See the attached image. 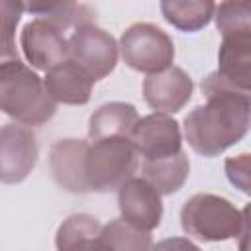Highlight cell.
Listing matches in <instances>:
<instances>
[{"label":"cell","instance_id":"20","mask_svg":"<svg viewBox=\"0 0 251 251\" xmlns=\"http://www.w3.org/2000/svg\"><path fill=\"white\" fill-rule=\"evenodd\" d=\"M100 249H131V251H145L153 247L151 231L139 229L133 224L126 222L124 218L112 220L110 224L102 226L100 231Z\"/></svg>","mask_w":251,"mask_h":251},{"label":"cell","instance_id":"12","mask_svg":"<svg viewBox=\"0 0 251 251\" xmlns=\"http://www.w3.org/2000/svg\"><path fill=\"white\" fill-rule=\"evenodd\" d=\"M194 82L184 69L171 65L161 73H153L143 80V98L155 110L163 114L180 112L192 98Z\"/></svg>","mask_w":251,"mask_h":251},{"label":"cell","instance_id":"4","mask_svg":"<svg viewBox=\"0 0 251 251\" xmlns=\"http://www.w3.org/2000/svg\"><path fill=\"white\" fill-rule=\"evenodd\" d=\"M90 141L86 155V178L90 190H118L139 167V153L131 137H104Z\"/></svg>","mask_w":251,"mask_h":251},{"label":"cell","instance_id":"5","mask_svg":"<svg viewBox=\"0 0 251 251\" xmlns=\"http://www.w3.org/2000/svg\"><path fill=\"white\" fill-rule=\"evenodd\" d=\"M124 63L137 73H161L175 61V43L167 31L149 22L131 24L120 37Z\"/></svg>","mask_w":251,"mask_h":251},{"label":"cell","instance_id":"10","mask_svg":"<svg viewBox=\"0 0 251 251\" xmlns=\"http://www.w3.org/2000/svg\"><path fill=\"white\" fill-rule=\"evenodd\" d=\"M161 192L147 180L131 176L118 188V208L126 222L133 224L139 229L153 231L159 227L163 218Z\"/></svg>","mask_w":251,"mask_h":251},{"label":"cell","instance_id":"2","mask_svg":"<svg viewBox=\"0 0 251 251\" xmlns=\"http://www.w3.org/2000/svg\"><path fill=\"white\" fill-rule=\"evenodd\" d=\"M0 106L8 118L27 127L47 124L57 112L43 78L18 57L0 63Z\"/></svg>","mask_w":251,"mask_h":251},{"label":"cell","instance_id":"13","mask_svg":"<svg viewBox=\"0 0 251 251\" xmlns=\"http://www.w3.org/2000/svg\"><path fill=\"white\" fill-rule=\"evenodd\" d=\"M216 75L226 84L251 94V33L222 37Z\"/></svg>","mask_w":251,"mask_h":251},{"label":"cell","instance_id":"24","mask_svg":"<svg viewBox=\"0 0 251 251\" xmlns=\"http://www.w3.org/2000/svg\"><path fill=\"white\" fill-rule=\"evenodd\" d=\"M241 231L237 235V247L241 251H251V204L241 210Z\"/></svg>","mask_w":251,"mask_h":251},{"label":"cell","instance_id":"14","mask_svg":"<svg viewBox=\"0 0 251 251\" xmlns=\"http://www.w3.org/2000/svg\"><path fill=\"white\" fill-rule=\"evenodd\" d=\"M43 82L47 92L57 104H69V106L88 104L92 94V84H94L88 73L71 59L47 71Z\"/></svg>","mask_w":251,"mask_h":251},{"label":"cell","instance_id":"8","mask_svg":"<svg viewBox=\"0 0 251 251\" xmlns=\"http://www.w3.org/2000/svg\"><path fill=\"white\" fill-rule=\"evenodd\" d=\"M37 139L24 124H6L0 129V178L4 184H18L27 178L37 163Z\"/></svg>","mask_w":251,"mask_h":251},{"label":"cell","instance_id":"11","mask_svg":"<svg viewBox=\"0 0 251 251\" xmlns=\"http://www.w3.org/2000/svg\"><path fill=\"white\" fill-rule=\"evenodd\" d=\"M88 141L84 139H59L49 149V171L53 180L67 192L84 194L90 190L86 178Z\"/></svg>","mask_w":251,"mask_h":251},{"label":"cell","instance_id":"7","mask_svg":"<svg viewBox=\"0 0 251 251\" xmlns=\"http://www.w3.org/2000/svg\"><path fill=\"white\" fill-rule=\"evenodd\" d=\"M20 45L27 63L37 71H51L69 59L67 29L47 18L27 22L20 33Z\"/></svg>","mask_w":251,"mask_h":251},{"label":"cell","instance_id":"15","mask_svg":"<svg viewBox=\"0 0 251 251\" xmlns=\"http://www.w3.org/2000/svg\"><path fill=\"white\" fill-rule=\"evenodd\" d=\"M139 122L137 110L127 102H108L102 104L88 120V137H131L135 124Z\"/></svg>","mask_w":251,"mask_h":251},{"label":"cell","instance_id":"19","mask_svg":"<svg viewBox=\"0 0 251 251\" xmlns=\"http://www.w3.org/2000/svg\"><path fill=\"white\" fill-rule=\"evenodd\" d=\"M24 10L37 18H47L67 31H73L82 22L90 20V10L76 0H22Z\"/></svg>","mask_w":251,"mask_h":251},{"label":"cell","instance_id":"16","mask_svg":"<svg viewBox=\"0 0 251 251\" xmlns=\"http://www.w3.org/2000/svg\"><path fill=\"white\" fill-rule=\"evenodd\" d=\"M161 14L178 31L194 33L216 16V0H161Z\"/></svg>","mask_w":251,"mask_h":251},{"label":"cell","instance_id":"23","mask_svg":"<svg viewBox=\"0 0 251 251\" xmlns=\"http://www.w3.org/2000/svg\"><path fill=\"white\" fill-rule=\"evenodd\" d=\"M224 171L227 180L239 192L251 196V153H239L235 157H227L224 163Z\"/></svg>","mask_w":251,"mask_h":251},{"label":"cell","instance_id":"1","mask_svg":"<svg viewBox=\"0 0 251 251\" xmlns=\"http://www.w3.org/2000/svg\"><path fill=\"white\" fill-rule=\"evenodd\" d=\"M206 102L184 118V137L202 157H218L251 129V94L226 84L216 73L202 80Z\"/></svg>","mask_w":251,"mask_h":251},{"label":"cell","instance_id":"21","mask_svg":"<svg viewBox=\"0 0 251 251\" xmlns=\"http://www.w3.org/2000/svg\"><path fill=\"white\" fill-rule=\"evenodd\" d=\"M214 18L222 37L233 33H251V0H222Z\"/></svg>","mask_w":251,"mask_h":251},{"label":"cell","instance_id":"17","mask_svg":"<svg viewBox=\"0 0 251 251\" xmlns=\"http://www.w3.org/2000/svg\"><path fill=\"white\" fill-rule=\"evenodd\" d=\"M188 175H190V161L184 151L155 161H141V176L147 178L163 196L180 190Z\"/></svg>","mask_w":251,"mask_h":251},{"label":"cell","instance_id":"9","mask_svg":"<svg viewBox=\"0 0 251 251\" xmlns=\"http://www.w3.org/2000/svg\"><path fill=\"white\" fill-rule=\"evenodd\" d=\"M131 141L143 161H155L182 151L180 126L175 118L163 112L139 118L131 131Z\"/></svg>","mask_w":251,"mask_h":251},{"label":"cell","instance_id":"6","mask_svg":"<svg viewBox=\"0 0 251 251\" xmlns=\"http://www.w3.org/2000/svg\"><path fill=\"white\" fill-rule=\"evenodd\" d=\"M118 53L120 45L116 39L92 24V20L82 22L69 33V59L84 69L94 82L106 78L116 69Z\"/></svg>","mask_w":251,"mask_h":251},{"label":"cell","instance_id":"18","mask_svg":"<svg viewBox=\"0 0 251 251\" xmlns=\"http://www.w3.org/2000/svg\"><path fill=\"white\" fill-rule=\"evenodd\" d=\"M102 224L90 214H71L57 229L55 247L65 249H100Z\"/></svg>","mask_w":251,"mask_h":251},{"label":"cell","instance_id":"3","mask_svg":"<svg viewBox=\"0 0 251 251\" xmlns=\"http://www.w3.org/2000/svg\"><path fill=\"white\" fill-rule=\"evenodd\" d=\"M241 210L227 198L210 192L190 196L180 210L182 231L204 243L235 239L241 231Z\"/></svg>","mask_w":251,"mask_h":251},{"label":"cell","instance_id":"22","mask_svg":"<svg viewBox=\"0 0 251 251\" xmlns=\"http://www.w3.org/2000/svg\"><path fill=\"white\" fill-rule=\"evenodd\" d=\"M22 0H2V59H16V25L22 18Z\"/></svg>","mask_w":251,"mask_h":251}]
</instances>
